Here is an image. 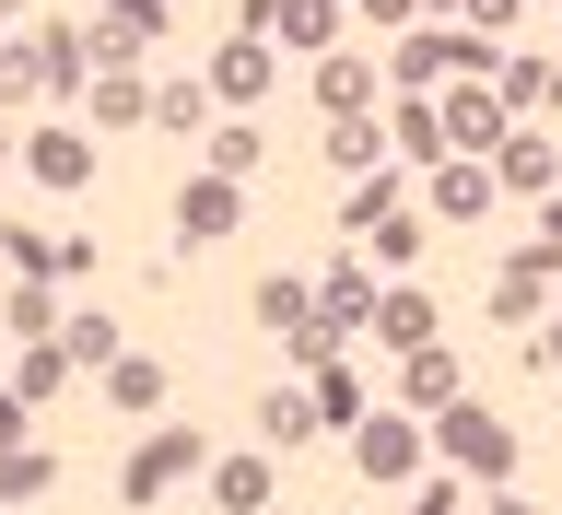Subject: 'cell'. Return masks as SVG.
<instances>
[{
    "label": "cell",
    "instance_id": "cell-1",
    "mask_svg": "<svg viewBox=\"0 0 562 515\" xmlns=\"http://www.w3.org/2000/svg\"><path fill=\"white\" fill-rule=\"evenodd\" d=\"M398 82L411 94H446V82H492V35H469V24H422V35H398Z\"/></svg>",
    "mask_w": 562,
    "mask_h": 515
},
{
    "label": "cell",
    "instance_id": "cell-2",
    "mask_svg": "<svg viewBox=\"0 0 562 515\" xmlns=\"http://www.w3.org/2000/svg\"><path fill=\"white\" fill-rule=\"evenodd\" d=\"M434 457H446L457 481H516V434H504L481 399H446V411H434Z\"/></svg>",
    "mask_w": 562,
    "mask_h": 515
},
{
    "label": "cell",
    "instance_id": "cell-3",
    "mask_svg": "<svg viewBox=\"0 0 562 515\" xmlns=\"http://www.w3.org/2000/svg\"><path fill=\"white\" fill-rule=\"evenodd\" d=\"M434 117H446V153H469V165H492V153L516 141V105L492 94V82H446V105H434Z\"/></svg>",
    "mask_w": 562,
    "mask_h": 515
},
{
    "label": "cell",
    "instance_id": "cell-4",
    "mask_svg": "<svg viewBox=\"0 0 562 515\" xmlns=\"http://www.w3.org/2000/svg\"><path fill=\"white\" fill-rule=\"evenodd\" d=\"M422 457H434L422 422H398V411H363V422H351V469H363V481H422Z\"/></svg>",
    "mask_w": 562,
    "mask_h": 515
},
{
    "label": "cell",
    "instance_id": "cell-5",
    "mask_svg": "<svg viewBox=\"0 0 562 515\" xmlns=\"http://www.w3.org/2000/svg\"><path fill=\"white\" fill-rule=\"evenodd\" d=\"M211 105H270V82H281V59H270V35H223L211 47Z\"/></svg>",
    "mask_w": 562,
    "mask_h": 515
},
{
    "label": "cell",
    "instance_id": "cell-6",
    "mask_svg": "<svg viewBox=\"0 0 562 515\" xmlns=\"http://www.w3.org/2000/svg\"><path fill=\"white\" fill-rule=\"evenodd\" d=\"M200 469H211L200 434H153V446L130 457V504H165V492H176V481H200Z\"/></svg>",
    "mask_w": 562,
    "mask_h": 515
},
{
    "label": "cell",
    "instance_id": "cell-7",
    "mask_svg": "<svg viewBox=\"0 0 562 515\" xmlns=\"http://www.w3.org/2000/svg\"><path fill=\"white\" fill-rule=\"evenodd\" d=\"M24 176L59 188V200H82V188H94V141H82V130H35L24 141Z\"/></svg>",
    "mask_w": 562,
    "mask_h": 515
},
{
    "label": "cell",
    "instance_id": "cell-8",
    "mask_svg": "<svg viewBox=\"0 0 562 515\" xmlns=\"http://www.w3.org/2000/svg\"><path fill=\"white\" fill-rule=\"evenodd\" d=\"M211 235H235V176H188V188H176V246H211Z\"/></svg>",
    "mask_w": 562,
    "mask_h": 515
},
{
    "label": "cell",
    "instance_id": "cell-9",
    "mask_svg": "<svg viewBox=\"0 0 562 515\" xmlns=\"http://www.w3.org/2000/svg\"><path fill=\"white\" fill-rule=\"evenodd\" d=\"M492 188H527V200H551V188H562V153H551L539 130H516L504 153H492Z\"/></svg>",
    "mask_w": 562,
    "mask_h": 515
},
{
    "label": "cell",
    "instance_id": "cell-10",
    "mask_svg": "<svg viewBox=\"0 0 562 515\" xmlns=\"http://www.w3.org/2000/svg\"><path fill=\"white\" fill-rule=\"evenodd\" d=\"M492 94L516 105V117H539V105L562 94V59H539V47H516V59H492Z\"/></svg>",
    "mask_w": 562,
    "mask_h": 515
},
{
    "label": "cell",
    "instance_id": "cell-11",
    "mask_svg": "<svg viewBox=\"0 0 562 515\" xmlns=\"http://www.w3.org/2000/svg\"><path fill=\"white\" fill-rule=\"evenodd\" d=\"M434 211H457V223H481V211H492V165L446 153V165H434Z\"/></svg>",
    "mask_w": 562,
    "mask_h": 515
},
{
    "label": "cell",
    "instance_id": "cell-12",
    "mask_svg": "<svg viewBox=\"0 0 562 515\" xmlns=\"http://www.w3.org/2000/svg\"><path fill=\"white\" fill-rule=\"evenodd\" d=\"M59 363H70V376H105V363H117V316H94V305H82V316L59 328Z\"/></svg>",
    "mask_w": 562,
    "mask_h": 515
},
{
    "label": "cell",
    "instance_id": "cell-13",
    "mask_svg": "<svg viewBox=\"0 0 562 515\" xmlns=\"http://www.w3.org/2000/svg\"><path fill=\"white\" fill-rule=\"evenodd\" d=\"M258 434H270V446L293 457V446L316 434V399H305V387H258Z\"/></svg>",
    "mask_w": 562,
    "mask_h": 515
},
{
    "label": "cell",
    "instance_id": "cell-14",
    "mask_svg": "<svg viewBox=\"0 0 562 515\" xmlns=\"http://www.w3.org/2000/svg\"><path fill=\"white\" fill-rule=\"evenodd\" d=\"M316 105L328 117H363L375 105V59H316Z\"/></svg>",
    "mask_w": 562,
    "mask_h": 515
},
{
    "label": "cell",
    "instance_id": "cell-15",
    "mask_svg": "<svg viewBox=\"0 0 562 515\" xmlns=\"http://www.w3.org/2000/svg\"><path fill=\"white\" fill-rule=\"evenodd\" d=\"M375 340L386 351H434V305L422 293H375Z\"/></svg>",
    "mask_w": 562,
    "mask_h": 515
},
{
    "label": "cell",
    "instance_id": "cell-16",
    "mask_svg": "<svg viewBox=\"0 0 562 515\" xmlns=\"http://www.w3.org/2000/svg\"><path fill=\"white\" fill-rule=\"evenodd\" d=\"M211 504H223V515H258V504H270V457H223V469H211Z\"/></svg>",
    "mask_w": 562,
    "mask_h": 515
},
{
    "label": "cell",
    "instance_id": "cell-17",
    "mask_svg": "<svg viewBox=\"0 0 562 515\" xmlns=\"http://www.w3.org/2000/svg\"><path fill=\"white\" fill-rule=\"evenodd\" d=\"M47 481H59V457H47V446H0V504H35Z\"/></svg>",
    "mask_w": 562,
    "mask_h": 515
},
{
    "label": "cell",
    "instance_id": "cell-18",
    "mask_svg": "<svg viewBox=\"0 0 562 515\" xmlns=\"http://www.w3.org/2000/svg\"><path fill=\"white\" fill-rule=\"evenodd\" d=\"M386 211H398V165H375V176H351V200H340V223H351V235H375Z\"/></svg>",
    "mask_w": 562,
    "mask_h": 515
},
{
    "label": "cell",
    "instance_id": "cell-19",
    "mask_svg": "<svg viewBox=\"0 0 562 515\" xmlns=\"http://www.w3.org/2000/svg\"><path fill=\"white\" fill-rule=\"evenodd\" d=\"M258 328H281V340H293V328H316V305H305V281H293V270L258 281Z\"/></svg>",
    "mask_w": 562,
    "mask_h": 515
},
{
    "label": "cell",
    "instance_id": "cell-20",
    "mask_svg": "<svg viewBox=\"0 0 562 515\" xmlns=\"http://www.w3.org/2000/svg\"><path fill=\"white\" fill-rule=\"evenodd\" d=\"M140 117H153V94L130 70H94V130H140Z\"/></svg>",
    "mask_w": 562,
    "mask_h": 515
},
{
    "label": "cell",
    "instance_id": "cell-21",
    "mask_svg": "<svg viewBox=\"0 0 562 515\" xmlns=\"http://www.w3.org/2000/svg\"><path fill=\"white\" fill-rule=\"evenodd\" d=\"M316 422H328V434H351V422H363V387H351V363H316Z\"/></svg>",
    "mask_w": 562,
    "mask_h": 515
},
{
    "label": "cell",
    "instance_id": "cell-22",
    "mask_svg": "<svg viewBox=\"0 0 562 515\" xmlns=\"http://www.w3.org/2000/svg\"><path fill=\"white\" fill-rule=\"evenodd\" d=\"M153 117H165L176 141H211V82H165V94H153Z\"/></svg>",
    "mask_w": 562,
    "mask_h": 515
},
{
    "label": "cell",
    "instance_id": "cell-23",
    "mask_svg": "<svg viewBox=\"0 0 562 515\" xmlns=\"http://www.w3.org/2000/svg\"><path fill=\"white\" fill-rule=\"evenodd\" d=\"M446 399H469L457 387V351H411V411H446Z\"/></svg>",
    "mask_w": 562,
    "mask_h": 515
},
{
    "label": "cell",
    "instance_id": "cell-24",
    "mask_svg": "<svg viewBox=\"0 0 562 515\" xmlns=\"http://www.w3.org/2000/svg\"><path fill=\"white\" fill-rule=\"evenodd\" d=\"M105 399H117V411H153V399H165V363H130V351H117V363H105Z\"/></svg>",
    "mask_w": 562,
    "mask_h": 515
},
{
    "label": "cell",
    "instance_id": "cell-25",
    "mask_svg": "<svg viewBox=\"0 0 562 515\" xmlns=\"http://www.w3.org/2000/svg\"><path fill=\"white\" fill-rule=\"evenodd\" d=\"M328 153H340L351 176H375V165H386V130H375V117H340V130H328Z\"/></svg>",
    "mask_w": 562,
    "mask_h": 515
},
{
    "label": "cell",
    "instance_id": "cell-26",
    "mask_svg": "<svg viewBox=\"0 0 562 515\" xmlns=\"http://www.w3.org/2000/svg\"><path fill=\"white\" fill-rule=\"evenodd\" d=\"M386 153H422V165H446V117H434V105H411V117L386 130Z\"/></svg>",
    "mask_w": 562,
    "mask_h": 515
},
{
    "label": "cell",
    "instance_id": "cell-27",
    "mask_svg": "<svg viewBox=\"0 0 562 515\" xmlns=\"http://www.w3.org/2000/svg\"><path fill=\"white\" fill-rule=\"evenodd\" d=\"M328 24H340V0H281V24H270V35H293V47H328Z\"/></svg>",
    "mask_w": 562,
    "mask_h": 515
},
{
    "label": "cell",
    "instance_id": "cell-28",
    "mask_svg": "<svg viewBox=\"0 0 562 515\" xmlns=\"http://www.w3.org/2000/svg\"><path fill=\"white\" fill-rule=\"evenodd\" d=\"M35 94H47V70H35V35H24V47H0V105H35Z\"/></svg>",
    "mask_w": 562,
    "mask_h": 515
},
{
    "label": "cell",
    "instance_id": "cell-29",
    "mask_svg": "<svg viewBox=\"0 0 562 515\" xmlns=\"http://www.w3.org/2000/svg\"><path fill=\"white\" fill-rule=\"evenodd\" d=\"M258 165H270V153H258V130H211V176H235V188H246Z\"/></svg>",
    "mask_w": 562,
    "mask_h": 515
},
{
    "label": "cell",
    "instance_id": "cell-30",
    "mask_svg": "<svg viewBox=\"0 0 562 515\" xmlns=\"http://www.w3.org/2000/svg\"><path fill=\"white\" fill-rule=\"evenodd\" d=\"M82 47H94V70H130V59H140V24L105 12V24H82Z\"/></svg>",
    "mask_w": 562,
    "mask_h": 515
},
{
    "label": "cell",
    "instance_id": "cell-31",
    "mask_svg": "<svg viewBox=\"0 0 562 515\" xmlns=\"http://www.w3.org/2000/svg\"><path fill=\"white\" fill-rule=\"evenodd\" d=\"M351 316H375V281H363V270H328V328H351Z\"/></svg>",
    "mask_w": 562,
    "mask_h": 515
},
{
    "label": "cell",
    "instance_id": "cell-32",
    "mask_svg": "<svg viewBox=\"0 0 562 515\" xmlns=\"http://www.w3.org/2000/svg\"><path fill=\"white\" fill-rule=\"evenodd\" d=\"M411 246H422V223H411V211H386V223H375V270H411Z\"/></svg>",
    "mask_w": 562,
    "mask_h": 515
},
{
    "label": "cell",
    "instance_id": "cell-33",
    "mask_svg": "<svg viewBox=\"0 0 562 515\" xmlns=\"http://www.w3.org/2000/svg\"><path fill=\"white\" fill-rule=\"evenodd\" d=\"M12 328H24V340H59V316H47V281H24V293H12Z\"/></svg>",
    "mask_w": 562,
    "mask_h": 515
},
{
    "label": "cell",
    "instance_id": "cell-34",
    "mask_svg": "<svg viewBox=\"0 0 562 515\" xmlns=\"http://www.w3.org/2000/svg\"><path fill=\"white\" fill-rule=\"evenodd\" d=\"M351 12H363L375 35H411V24H422V0H351Z\"/></svg>",
    "mask_w": 562,
    "mask_h": 515
},
{
    "label": "cell",
    "instance_id": "cell-35",
    "mask_svg": "<svg viewBox=\"0 0 562 515\" xmlns=\"http://www.w3.org/2000/svg\"><path fill=\"white\" fill-rule=\"evenodd\" d=\"M457 12H469V35H504V24H516V0H457Z\"/></svg>",
    "mask_w": 562,
    "mask_h": 515
},
{
    "label": "cell",
    "instance_id": "cell-36",
    "mask_svg": "<svg viewBox=\"0 0 562 515\" xmlns=\"http://www.w3.org/2000/svg\"><path fill=\"white\" fill-rule=\"evenodd\" d=\"M527 363H539V376L562 387V328H539V340H527Z\"/></svg>",
    "mask_w": 562,
    "mask_h": 515
},
{
    "label": "cell",
    "instance_id": "cell-37",
    "mask_svg": "<svg viewBox=\"0 0 562 515\" xmlns=\"http://www.w3.org/2000/svg\"><path fill=\"white\" fill-rule=\"evenodd\" d=\"M411 515H457V481H422V492H411Z\"/></svg>",
    "mask_w": 562,
    "mask_h": 515
},
{
    "label": "cell",
    "instance_id": "cell-38",
    "mask_svg": "<svg viewBox=\"0 0 562 515\" xmlns=\"http://www.w3.org/2000/svg\"><path fill=\"white\" fill-rule=\"evenodd\" d=\"M0 446H24V387H12V399H0Z\"/></svg>",
    "mask_w": 562,
    "mask_h": 515
},
{
    "label": "cell",
    "instance_id": "cell-39",
    "mask_svg": "<svg viewBox=\"0 0 562 515\" xmlns=\"http://www.w3.org/2000/svg\"><path fill=\"white\" fill-rule=\"evenodd\" d=\"M539 246H551V258H562V188H551V211H539Z\"/></svg>",
    "mask_w": 562,
    "mask_h": 515
},
{
    "label": "cell",
    "instance_id": "cell-40",
    "mask_svg": "<svg viewBox=\"0 0 562 515\" xmlns=\"http://www.w3.org/2000/svg\"><path fill=\"white\" fill-rule=\"evenodd\" d=\"M492 515H527V504H492Z\"/></svg>",
    "mask_w": 562,
    "mask_h": 515
},
{
    "label": "cell",
    "instance_id": "cell-41",
    "mask_svg": "<svg viewBox=\"0 0 562 515\" xmlns=\"http://www.w3.org/2000/svg\"><path fill=\"white\" fill-rule=\"evenodd\" d=\"M0 235H12V223H0Z\"/></svg>",
    "mask_w": 562,
    "mask_h": 515
}]
</instances>
